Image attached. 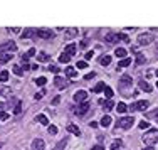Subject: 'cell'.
<instances>
[{
  "instance_id": "cell-1",
  "label": "cell",
  "mask_w": 158,
  "mask_h": 150,
  "mask_svg": "<svg viewBox=\"0 0 158 150\" xmlns=\"http://www.w3.org/2000/svg\"><path fill=\"white\" fill-rule=\"evenodd\" d=\"M141 140L145 142V145H146V147H151L153 143H157V142H158V130L157 128L148 130L146 133L141 137Z\"/></svg>"
},
{
  "instance_id": "cell-2",
  "label": "cell",
  "mask_w": 158,
  "mask_h": 150,
  "mask_svg": "<svg viewBox=\"0 0 158 150\" xmlns=\"http://www.w3.org/2000/svg\"><path fill=\"white\" fill-rule=\"evenodd\" d=\"M130 41V39H128V36H125V34H116V32H108V34H106V42H108V44H115V42H118V41Z\"/></svg>"
},
{
  "instance_id": "cell-3",
  "label": "cell",
  "mask_w": 158,
  "mask_h": 150,
  "mask_svg": "<svg viewBox=\"0 0 158 150\" xmlns=\"http://www.w3.org/2000/svg\"><path fill=\"white\" fill-rule=\"evenodd\" d=\"M15 51H17V44L14 41H9V42L0 44V54H14Z\"/></svg>"
},
{
  "instance_id": "cell-4",
  "label": "cell",
  "mask_w": 158,
  "mask_h": 150,
  "mask_svg": "<svg viewBox=\"0 0 158 150\" xmlns=\"http://www.w3.org/2000/svg\"><path fill=\"white\" fill-rule=\"evenodd\" d=\"M155 41V36L153 34H140L138 36V44L140 46H148V44H151Z\"/></svg>"
},
{
  "instance_id": "cell-5",
  "label": "cell",
  "mask_w": 158,
  "mask_h": 150,
  "mask_svg": "<svg viewBox=\"0 0 158 150\" xmlns=\"http://www.w3.org/2000/svg\"><path fill=\"white\" fill-rule=\"evenodd\" d=\"M133 123H135V118H133V116H125V118L118 120V127H120V128H123V130H128Z\"/></svg>"
},
{
  "instance_id": "cell-6",
  "label": "cell",
  "mask_w": 158,
  "mask_h": 150,
  "mask_svg": "<svg viewBox=\"0 0 158 150\" xmlns=\"http://www.w3.org/2000/svg\"><path fill=\"white\" fill-rule=\"evenodd\" d=\"M88 111H89V103H88V101L78 105V106L74 108V115H76V116H84Z\"/></svg>"
},
{
  "instance_id": "cell-7",
  "label": "cell",
  "mask_w": 158,
  "mask_h": 150,
  "mask_svg": "<svg viewBox=\"0 0 158 150\" xmlns=\"http://www.w3.org/2000/svg\"><path fill=\"white\" fill-rule=\"evenodd\" d=\"M146 108H148L146 100H140V101H136V103L130 105V110H131V111H143V110H146Z\"/></svg>"
},
{
  "instance_id": "cell-8",
  "label": "cell",
  "mask_w": 158,
  "mask_h": 150,
  "mask_svg": "<svg viewBox=\"0 0 158 150\" xmlns=\"http://www.w3.org/2000/svg\"><path fill=\"white\" fill-rule=\"evenodd\" d=\"M86 100H88V93H86L84 89H79V91H76V93H74V101H76L78 105L86 103Z\"/></svg>"
},
{
  "instance_id": "cell-9",
  "label": "cell",
  "mask_w": 158,
  "mask_h": 150,
  "mask_svg": "<svg viewBox=\"0 0 158 150\" xmlns=\"http://www.w3.org/2000/svg\"><path fill=\"white\" fill-rule=\"evenodd\" d=\"M54 84H56V88H57V89H66L69 86V81H67V79H64V78H61V76H56Z\"/></svg>"
},
{
  "instance_id": "cell-10",
  "label": "cell",
  "mask_w": 158,
  "mask_h": 150,
  "mask_svg": "<svg viewBox=\"0 0 158 150\" xmlns=\"http://www.w3.org/2000/svg\"><path fill=\"white\" fill-rule=\"evenodd\" d=\"M37 37L39 39H51V37H54V32L49 29H41V31H37Z\"/></svg>"
},
{
  "instance_id": "cell-11",
  "label": "cell",
  "mask_w": 158,
  "mask_h": 150,
  "mask_svg": "<svg viewBox=\"0 0 158 150\" xmlns=\"http://www.w3.org/2000/svg\"><path fill=\"white\" fill-rule=\"evenodd\" d=\"M46 149V143H44L42 138H34L32 142V150H44Z\"/></svg>"
},
{
  "instance_id": "cell-12",
  "label": "cell",
  "mask_w": 158,
  "mask_h": 150,
  "mask_svg": "<svg viewBox=\"0 0 158 150\" xmlns=\"http://www.w3.org/2000/svg\"><path fill=\"white\" fill-rule=\"evenodd\" d=\"M22 39H30V37H37V29H25V32L20 34Z\"/></svg>"
},
{
  "instance_id": "cell-13",
  "label": "cell",
  "mask_w": 158,
  "mask_h": 150,
  "mask_svg": "<svg viewBox=\"0 0 158 150\" xmlns=\"http://www.w3.org/2000/svg\"><path fill=\"white\" fill-rule=\"evenodd\" d=\"M0 96L10 98L12 96V88H9V86H0Z\"/></svg>"
},
{
  "instance_id": "cell-14",
  "label": "cell",
  "mask_w": 158,
  "mask_h": 150,
  "mask_svg": "<svg viewBox=\"0 0 158 150\" xmlns=\"http://www.w3.org/2000/svg\"><path fill=\"white\" fill-rule=\"evenodd\" d=\"M76 51H78V47H76V44H67V47H66V51H64V54H67L69 57H72L74 54H76Z\"/></svg>"
},
{
  "instance_id": "cell-15",
  "label": "cell",
  "mask_w": 158,
  "mask_h": 150,
  "mask_svg": "<svg viewBox=\"0 0 158 150\" xmlns=\"http://www.w3.org/2000/svg\"><path fill=\"white\" fill-rule=\"evenodd\" d=\"M66 130H67L69 133H72V135H76V137H79L81 135V130L76 127V125H72V123H69L67 127H66Z\"/></svg>"
},
{
  "instance_id": "cell-16",
  "label": "cell",
  "mask_w": 158,
  "mask_h": 150,
  "mask_svg": "<svg viewBox=\"0 0 158 150\" xmlns=\"http://www.w3.org/2000/svg\"><path fill=\"white\" fill-rule=\"evenodd\" d=\"M37 61L39 62H49L51 61V56H49L47 52H39V54H37Z\"/></svg>"
},
{
  "instance_id": "cell-17",
  "label": "cell",
  "mask_w": 158,
  "mask_h": 150,
  "mask_svg": "<svg viewBox=\"0 0 158 150\" xmlns=\"http://www.w3.org/2000/svg\"><path fill=\"white\" fill-rule=\"evenodd\" d=\"M32 56H36V49H34V47H30V49H29V51L24 54V56H22V62H27Z\"/></svg>"
},
{
  "instance_id": "cell-18",
  "label": "cell",
  "mask_w": 158,
  "mask_h": 150,
  "mask_svg": "<svg viewBox=\"0 0 158 150\" xmlns=\"http://www.w3.org/2000/svg\"><path fill=\"white\" fill-rule=\"evenodd\" d=\"M138 86H140V89H143V91H146V93H151V86H150V84L146 83V81H145V79H141V81H140V83H138Z\"/></svg>"
},
{
  "instance_id": "cell-19",
  "label": "cell",
  "mask_w": 158,
  "mask_h": 150,
  "mask_svg": "<svg viewBox=\"0 0 158 150\" xmlns=\"http://www.w3.org/2000/svg\"><path fill=\"white\" fill-rule=\"evenodd\" d=\"M79 32L76 27H71V29H67V32H66V39H72V37H76Z\"/></svg>"
},
{
  "instance_id": "cell-20",
  "label": "cell",
  "mask_w": 158,
  "mask_h": 150,
  "mask_svg": "<svg viewBox=\"0 0 158 150\" xmlns=\"http://www.w3.org/2000/svg\"><path fill=\"white\" fill-rule=\"evenodd\" d=\"M120 84H123V86H130V84H133L131 78L128 76V74H125V76H121V79H120Z\"/></svg>"
},
{
  "instance_id": "cell-21",
  "label": "cell",
  "mask_w": 158,
  "mask_h": 150,
  "mask_svg": "<svg viewBox=\"0 0 158 150\" xmlns=\"http://www.w3.org/2000/svg\"><path fill=\"white\" fill-rule=\"evenodd\" d=\"M99 64L101 66H108V64H111V56H108V54L101 56L99 57Z\"/></svg>"
},
{
  "instance_id": "cell-22",
  "label": "cell",
  "mask_w": 158,
  "mask_h": 150,
  "mask_svg": "<svg viewBox=\"0 0 158 150\" xmlns=\"http://www.w3.org/2000/svg\"><path fill=\"white\" fill-rule=\"evenodd\" d=\"M66 74H67L69 78H78V71H76L74 67H71V66L66 67Z\"/></svg>"
},
{
  "instance_id": "cell-23",
  "label": "cell",
  "mask_w": 158,
  "mask_h": 150,
  "mask_svg": "<svg viewBox=\"0 0 158 150\" xmlns=\"http://www.w3.org/2000/svg\"><path fill=\"white\" fill-rule=\"evenodd\" d=\"M111 121H113V120H111V116L109 115H104V116H103V118H101V125H103V127H109L111 125Z\"/></svg>"
},
{
  "instance_id": "cell-24",
  "label": "cell",
  "mask_w": 158,
  "mask_h": 150,
  "mask_svg": "<svg viewBox=\"0 0 158 150\" xmlns=\"http://www.w3.org/2000/svg\"><path fill=\"white\" fill-rule=\"evenodd\" d=\"M130 64H131V57H125V59H121V61H120L118 69H120V67H126V66H130Z\"/></svg>"
},
{
  "instance_id": "cell-25",
  "label": "cell",
  "mask_w": 158,
  "mask_h": 150,
  "mask_svg": "<svg viewBox=\"0 0 158 150\" xmlns=\"http://www.w3.org/2000/svg\"><path fill=\"white\" fill-rule=\"evenodd\" d=\"M115 54L118 57H123V59H125V57H126V49H123V47H116Z\"/></svg>"
},
{
  "instance_id": "cell-26",
  "label": "cell",
  "mask_w": 158,
  "mask_h": 150,
  "mask_svg": "<svg viewBox=\"0 0 158 150\" xmlns=\"http://www.w3.org/2000/svg\"><path fill=\"white\" fill-rule=\"evenodd\" d=\"M121 145H123V140L121 138L115 140V143L111 145V150H120V149H121Z\"/></svg>"
},
{
  "instance_id": "cell-27",
  "label": "cell",
  "mask_w": 158,
  "mask_h": 150,
  "mask_svg": "<svg viewBox=\"0 0 158 150\" xmlns=\"http://www.w3.org/2000/svg\"><path fill=\"white\" fill-rule=\"evenodd\" d=\"M104 88H106L104 83H98L94 88H93V91H94V93H101V91H104Z\"/></svg>"
},
{
  "instance_id": "cell-28",
  "label": "cell",
  "mask_w": 158,
  "mask_h": 150,
  "mask_svg": "<svg viewBox=\"0 0 158 150\" xmlns=\"http://www.w3.org/2000/svg\"><path fill=\"white\" fill-rule=\"evenodd\" d=\"M22 113V101H17V105H15V108H14V115H19Z\"/></svg>"
},
{
  "instance_id": "cell-29",
  "label": "cell",
  "mask_w": 158,
  "mask_h": 150,
  "mask_svg": "<svg viewBox=\"0 0 158 150\" xmlns=\"http://www.w3.org/2000/svg\"><path fill=\"white\" fill-rule=\"evenodd\" d=\"M12 71H14V74H17V76H22V74H24V69H22L20 66H17V64L12 67Z\"/></svg>"
},
{
  "instance_id": "cell-30",
  "label": "cell",
  "mask_w": 158,
  "mask_h": 150,
  "mask_svg": "<svg viewBox=\"0 0 158 150\" xmlns=\"http://www.w3.org/2000/svg\"><path fill=\"white\" fill-rule=\"evenodd\" d=\"M103 106H104V111H109L113 108V100H106L104 103H103Z\"/></svg>"
},
{
  "instance_id": "cell-31",
  "label": "cell",
  "mask_w": 158,
  "mask_h": 150,
  "mask_svg": "<svg viewBox=\"0 0 158 150\" xmlns=\"http://www.w3.org/2000/svg\"><path fill=\"white\" fill-rule=\"evenodd\" d=\"M126 108H128V106H126L125 103H118V105H116V110H118V113H125V111H126Z\"/></svg>"
},
{
  "instance_id": "cell-32",
  "label": "cell",
  "mask_w": 158,
  "mask_h": 150,
  "mask_svg": "<svg viewBox=\"0 0 158 150\" xmlns=\"http://www.w3.org/2000/svg\"><path fill=\"white\" fill-rule=\"evenodd\" d=\"M37 120H39L42 125H49V120H47V116H46V115H39V116H37Z\"/></svg>"
},
{
  "instance_id": "cell-33",
  "label": "cell",
  "mask_w": 158,
  "mask_h": 150,
  "mask_svg": "<svg viewBox=\"0 0 158 150\" xmlns=\"http://www.w3.org/2000/svg\"><path fill=\"white\" fill-rule=\"evenodd\" d=\"M12 54H0V62H9Z\"/></svg>"
},
{
  "instance_id": "cell-34",
  "label": "cell",
  "mask_w": 158,
  "mask_h": 150,
  "mask_svg": "<svg viewBox=\"0 0 158 150\" xmlns=\"http://www.w3.org/2000/svg\"><path fill=\"white\" fill-rule=\"evenodd\" d=\"M46 83H47V79L44 78V76H41V78H37V79H36V84H37V86H44Z\"/></svg>"
},
{
  "instance_id": "cell-35",
  "label": "cell",
  "mask_w": 158,
  "mask_h": 150,
  "mask_svg": "<svg viewBox=\"0 0 158 150\" xmlns=\"http://www.w3.org/2000/svg\"><path fill=\"white\" fill-rule=\"evenodd\" d=\"M7 79H9V71H2V72H0V81H2V83H5Z\"/></svg>"
},
{
  "instance_id": "cell-36",
  "label": "cell",
  "mask_w": 158,
  "mask_h": 150,
  "mask_svg": "<svg viewBox=\"0 0 158 150\" xmlns=\"http://www.w3.org/2000/svg\"><path fill=\"white\" fill-rule=\"evenodd\" d=\"M104 94H106V98H108V100H111V98H113V89H111L109 86H106V88H104Z\"/></svg>"
},
{
  "instance_id": "cell-37",
  "label": "cell",
  "mask_w": 158,
  "mask_h": 150,
  "mask_svg": "<svg viewBox=\"0 0 158 150\" xmlns=\"http://www.w3.org/2000/svg\"><path fill=\"white\" fill-rule=\"evenodd\" d=\"M69 61H71V57H69L67 54H64L62 52V54L59 56V62H69Z\"/></svg>"
},
{
  "instance_id": "cell-38",
  "label": "cell",
  "mask_w": 158,
  "mask_h": 150,
  "mask_svg": "<svg viewBox=\"0 0 158 150\" xmlns=\"http://www.w3.org/2000/svg\"><path fill=\"white\" fill-rule=\"evenodd\" d=\"M66 145H67V138L61 140V142H59V143H57V147H56V149H57V150H62L64 147H66Z\"/></svg>"
},
{
  "instance_id": "cell-39",
  "label": "cell",
  "mask_w": 158,
  "mask_h": 150,
  "mask_svg": "<svg viewBox=\"0 0 158 150\" xmlns=\"http://www.w3.org/2000/svg\"><path fill=\"white\" fill-rule=\"evenodd\" d=\"M138 127H140V128H141V130H146L148 127H150V123H148L146 120H141V121H140V125H138Z\"/></svg>"
},
{
  "instance_id": "cell-40",
  "label": "cell",
  "mask_w": 158,
  "mask_h": 150,
  "mask_svg": "<svg viewBox=\"0 0 158 150\" xmlns=\"http://www.w3.org/2000/svg\"><path fill=\"white\" fill-rule=\"evenodd\" d=\"M145 61H146V57L143 56V54H138L136 56V64H143Z\"/></svg>"
},
{
  "instance_id": "cell-41",
  "label": "cell",
  "mask_w": 158,
  "mask_h": 150,
  "mask_svg": "<svg viewBox=\"0 0 158 150\" xmlns=\"http://www.w3.org/2000/svg\"><path fill=\"white\" fill-rule=\"evenodd\" d=\"M78 67L79 69H86V67H88V62L86 61H78Z\"/></svg>"
},
{
  "instance_id": "cell-42",
  "label": "cell",
  "mask_w": 158,
  "mask_h": 150,
  "mask_svg": "<svg viewBox=\"0 0 158 150\" xmlns=\"http://www.w3.org/2000/svg\"><path fill=\"white\" fill-rule=\"evenodd\" d=\"M49 71L54 72V74H57V72H59V67H57V66H54V64H51V66H49Z\"/></svg>"
},
{
  "instance_id": "cell-43",
  "label": "cell",
  "mask_w": 158,
  "mask_h": 150,
  "mask_svg": "<svg viewBox=\"0 0 158 150\" xmlns=\"http://www.w3.org/2000/svg\"><path fill=\"white\" fill-rule=\"evenodd\" d=\"M49 133H51V135H56V133H57V127L51 125V127H49Z\"/></svg>"
},
{
  "instance_id": "cell-44",
  "label": "cell",
  "mask_w": 158,
  "mask_h": 150,
  "mask_svg": "<svg viewBox=\"0 0 158 150\" xmlns=\"http://www.w3.org/2000/svg\"><path fill=\"white\" fill-rule=\"evenodd\" d=\"M44 94H46V89H42L41 93H37L36 96H34V98H36V100H42V96H44Z\"/></svg>"
},
{
  "instance_id": "cell-45",
  "label": "cell",
  "mask_w": 158,
  "mask_h": 150,
  "mask_svg": "<svg viewBox=\"0 0 158 150\" xmlns=\"http://www.w3.org/2000/svg\"><path fill=\"white\" fill-rule=\"evenodd\" d=\"M94 76H96V72H94V71H93V72H88V74L84 76V79H93Z\"/></svg>"
},
{
  "instance_id": "cell-46",
  "label": "cell",
  "mask_w": 158,
  "mask_h": 150,
  "mask_svg": "<svg viewBox=\"0 0 158 150\" xmlns=\"http://www.w3.org/2000/svg\"><path fill=\"white\" fill-rule=\"evenodd\" d=\"M9 118V113H5V111H0V120H7Z\"/></svg>"
},
{
  "instance_id": "cell-47",
  "label": "cell",
  "mask_w": 158,
  "mask_h": 150,
  "mask_svg": "<svg viewBox=\"0 0 158 150\" xmlns=\"http://www.w3.org/2000/svg\"><path fill=\"white\" fill-rule=\"evenodd\" d=\"M61 103V96H54V100H52V105H59Z\"/></svg>"
},
{
  "instance_id": "cell-48",
  "label": "cell",
  "mask_w": 158,
  "mask_h": 150,
  "mask_svg": "<svg viewBox=\"0 0 158 150\" xmlns=\"http://www.w3.org/2000/svg\"><path fill=\"white\" fill-rule=\"evenodd\" d=\"M146 116H157V118H158V108L155 110V111H153V113H148Z\"/></svg>"
},
{
  "instance_id": "cell-49",
  "label": "cell",
  "mask_w": 158,
  "mask_h": 150,
  "mask_svg": "<svg viewBox=\"0 0 158 150\" xmlns=\"http://www.w3.org/2000/svg\"><path fill=\"white\" fill-rule=\"evenodd\" d=\"M89 59H93V52H86V61H89Z\"/></svg>"
},
{
  "instance_id": "cell-50",
  "label": "cell",
  "mask_w": 158,
  "mask_h": 150,
  "mask_svg": "<svg viewBox=\"0 0 158 150\" xmlns=\"http://www.w3.org/2000/svg\"><path fill=\"white\" fill-rule=\"evenodd\" d=\"M91 150H104V149H103V145H94Z\"/></svg>"
},
{
  "instance_id": "cell-51",
  "label": "cell",
  "mask_w": 158,
  "mask_h": 150,
  "mask_svg": "<svg viewBox=\"0 0 158 150\" xmlns=\"http://www.w3.org/2000/svg\"><path fill=\"white\" fill-rule=\"evenodd\" d=\"M9 31L14 32V34H19V32H20V29H19V27H15V29H9Z\"/></svg>"
},
{
  "instance_id": "cell-52",
  "label": "cell",
  "mask_w": 158,
  "mask_h": 150,
  "mask_svg": "<svg viewBox=\"0 0 158 150\" xmlns=\"http://www.w3.org/2000/svg\"><path fill=\"white\" fill-rule=\"evenodd\" d=\"M89 127H91V128H96V127H98V123H96V121H91Z\"/></svg>"
},
{
  "instance_id": "cell-53",
  "label": "cell",
  "mask_w": 158,
  "mask_h": 150,
  "mask_svg": "<svg viewBox=\"0 0 158 150\" xmlns=\"http://www.w3.org/2000/svg\"><path fill=\"white\" fill-rule=\"evenodd\" d=\"M141 150H153V147H145V149H141Z\"/></svg>"
},
{
  "instance_id": "cell-54",
  "label": "cell",
  "mask_w": 158,
  "mask_h": 150,
  "mask_svg": "<svg viewBox=\"0 0 158 150\" xmlns=\"http://www.w3.org/2000/svg\"><path fill=\"white\" fill-rule=\"evenodd\" d=\"M155 74H157V78H158V69H157V71H155Z\"/></svg>"
},
{
  "instance_id": "cell-55",
  "label": "cell",
  "mask_w": 158,
  "mask_h": 150,
  "mask_svg": "<svg viewBox=\"0 0 158 150\" xmlns=\"http://www.w3.org/2000/svg\"><path fill=\"white\" fill-rule=\"evenodd\" d=\"M2 147H4V143H0V149H2Z\"/></svg>"
},
{
  "instance_id": "cell-56",
  "label": "cell",
  "mask_w": 158,
  "mask_h": 150,
  "mask_svg": "<svg viewBox=\"0 0 158 150\" xmlns=\"http://www.w3.org/2000/svg\"><path fill=\"white\" fill-rule=\"evenodd\" d=\"M157 86H158V83H157Z\"/></svg>"
},
{
  "instance_id": "cell-57",
  "label": "cell",
  "mask_w": 158,
  "mask_h": 150,
  "mask_svg": "<svg viewBox=\"0 0 158 150\" xmlns=\"http://www.w3.org/2000/svg\"><path fill=\"white\" fill-rule=\"evenodd\" d=\"M157 49H158V46H157Z\"/></svg>"
}]
</instances>
